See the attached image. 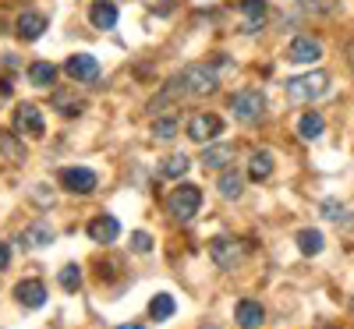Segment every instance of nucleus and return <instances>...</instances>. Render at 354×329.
Wrapping results in <instances>:
<instances>
[{
	"label": "nucleus",
	"instance_id": "obj_1",
	"mask_svg": "<svg viewBox=\"0 0 354 329\" xmlns=\"http://www.w3.org/2000/svg\"><path fill=\"white\" fill-rule=\"evenodd\" d=\"M330 88V75L326 71H305L298 78H287V96L298 100V103H312V100H322Z\"/></svg>",
	"mask_w": 354,
	"mask_h": 329
},
{
	"label": "nucleus",
	"instance_id": "obj_2",
	"mask_svg": "<svg viewBox=\"0 0 354 329\" xmlns=\"http://www.w3.org/2000/svg\"><path fill=\"white\" fill-rule=\"evenodd\" d=\"M248 252H252V245H248V241H241V237H230V234L213 237V241H209V258H213L220 269H234V265H241V262L248 258Z\"/></svg>",
	"mask_w": 354,
	"mask_h": 329
},
{
	"label": "nucleus",
	"instance_id": "obj_3",
	"mask_svg": "<svg viewBox=\"0 0 354 329\" xmlns=\"http://www.w3.org/2000/svg\"><path fill=\"white\" fill-rule=\"evenodd\" d=\"M167 209H170V216L181 220V223L195 220L198 209H202V188H195V185H177V188L167 195Z\"/></svg>",
	"mask_w": 354,
	"mask_h": 329
},
{
	"label": "nucleus",
	"instance_id": "obj_4",
	"mask_svg": "<svg viewBox=\"0 0 354 329\" xmlns=\"http://www.w3.org/2000/svg\"><path fill=\"white\" fill-rule=\"evenodd\" d=\"M181 85L185 96H213L220 88V75L213 64H192L188 71H181Z\"/></svg>",
	"mask_w": 354,
	"mask_h": 329
},
{
	"label": "nucleus",
	"instance_id": "obj_5",
	"mask_svg": "<svg viewBox=\"0 0 354 329\" xmlns=\"http://www.w3.org/2000/svg\"><path fill=\"white\" fill-rule=\"evenodd\" d=\"M262 110H266V96L255 93V88H241V93L230 100V113H234V121H241V124H255L262 117Z\"/></svg>",
	"mask_w": 354,
	"mask_h": 329
},
{
	"label": "nucleus",
	"instance_id": "obj_6",
	"mask_svg": "<svg viewBox=\"0 0 354 329\" xmlns=\"http://www.w3.org/2000/svg\"><path fill=\"white\" fill-rule=\"evenodd\" d=\"M15 131L28 135V138H43L46 124H43V110L36 103H18L15 106Z\"/></svg>",
	"mask_w": 354,
	"mask_h": 329
},
{
	"label": "nucleus",
	"instance_id": "obj_7",
	"mask_svg": "<svg viewBox=\"0 0 354 329\" xmlns=\"http://www.w3.org/2000/svg\"><path fill=\"white\" fill-rule=\"evenodd\" d=\"M57 177H61V188L71 191V195H88V191H96V173L88 170V167H64Z\"/></svg>",
	"mask_w": 354,
	"mask_h": 329
},
{
	"label": "nucleus",
	"instance_id": "obj_8",
	"mask_svg": "<svg viewBox=\"0 0 354 329\" xmlns=\"http://www.w3.org/2000/svg\"><path fill=\"white\" fill-rule=\"evenodd\" d=\"M322 57V43L312 39V36H294L290 46H287V61L290 64H315Z\"/></svg>",
	"mask_w": 354,
	"mask_h": 329
},
{
	"label": "nucleus",
	"instance_id": "obj_9",
	"mask_svg": "<svg viewBox=\"0 0 354 329\" xmlns=\"http://www.w3.org/2000/svg\"><path fill=\"white\" fill-rule=\"evenodd\" d=\"M64 75L75 82H96L100 78V61L93 53H75L64 61Z\"/></svg>",
	"mask_w": 354,
	"mask_h": 329
},
{
	"label": "nucleus",
	"instance_id": "obj_10",
	"mask_svg": "<svg viewBox=\"0 0 354 329\" xmlns=\"http://www.w3.org/2000/svg\"><path fill=\"white\" fill-rule=\"evenodd\" d=\"M220 131H223V121L216 113H195L188 121V138L192 142H213Z\"/></svg>",
	"mask_w": 354,
	"mask_h": 329
},
{
	"label": "nucleus",
	"instance_id": "obj_11",
	"mask_svg": "<svg viewBox=\"0 0 354 329\" xmlns=\"http://www.w3.org/2000/svg\"><path fill=\"white\" fill-rule=\"evenodd\" d=\"M85 234L93 237L96 245H113L117 237H121V223H117L113 216H96V220H88Z\"/></svg>",
	"mask_w": 354,
	"mask_h": 329
},
{
	"label": "nucleus",
	"instance_id": "obj_12",
	"mask_svg": "<svg viewBox=\"0 0 354 329\" xmlns=\"http://www.w3.org/2000/svg\"><path fill=\"white\" fill-rule=\"evenodd\" d=\"M238 11L245 18V25H241L245 32H259V28L266 25V15H270V4H266V0H241Z\"/></svg>",
	"mask_w": 354,
	"mask_h": 329
},
{
	"label": "nucleus",
	"instance_id": "obj_13",
	"mask_svg": "<svg viewBox=\"0 0 354 329\" xmlns=\"http://www.w3.org/2000/svg\"><path fill=\"white\" fill-rule=\"evenodd\" d=\"M15 28H18V36H21L25 43H36V39L46 32V15H39V11H25V15H18Z\"/></svg>",
	"mask_w": 354,
	"mask_h": 329
},
{
	"label": "nucleus",
	"instance_id": "obj_14",
	"mask_svg": "<svg viewBox=\"0 0 354 329\" xmlns=\"http://www.w3.org/2000/svg\"><path fill=\"white\" fill-rule=\"evenodd\" d=\"M15 297H18V305H25V308H43L46 305V287L39 280H21L15 287Z\"/></svg>",
	"mask_w": 354,
	"mask_h": 329
},
{
	"label": "nucleus",
	"instance_id": "obj_15",
	"mask_svg": "<svg viewBox=\"0 0 354 329\" xmlns=\"http://www.w3.org/2000/svg\"><path fill=\"white\" fill-rule=\"evenodd\" d=\"M234 319H238L241 329H259L266 322V308L259 301H252V297H245V301H238V308H234Z\"/></svg>",
	"mask_w": 354,
	"mask_h": 329
},
{
	"label": "nucleus",
	"instance_id": "obj_16",
	"mask_svg": "<svg viewBox=\"0 0 354 329\" xmlns=\"http://www.w3.org/2000/svg\"><path fill=\"white\" fill-rule=\"evenodd\" d=\"M50 103H53L57 113H64V117H78L85 110V100L78 93H68V88H57V93L50 96Z\"/></svg>",
	"mask_w": 354,
	"mask_h": 329
},
{
	"label": "nucleus",
	"instance_id": "obj_17",
	"mask_svg": "<svg viewBox=\"0 0 354 329\" xmlns=\"http://www.w3.org/2000/svg\"><path fill=\"white\" fill-rule=\"evenodd\" d=\"M248 173H252V181H266V177H273V153H270V149H255L252 160H248Z\"/></svg>",
	"mask_w": 354,
	"mask_h": 329
},
{
	"label": "nucleus",
	"instance_id": "obj_18",
	"mask_svg": "<svg viewBox=\"0 0 354 329\" xmlns=\"http://www.w3.org/2000/svg\"><path fill=\"white\" fill-rule=\"evenodd\" d=\"M234 160V145H223V142H216V145H209L202 153V167H209V170H220V167H227Z\"/></svg>",
	"mask_w": 354,
	"mask_h": 329
},
{
	"label": "nucleus",
	"instance_id": "obj_19",
	"mask_svg": "<svg viewBox=\"0 0 354 329\" xmlns=\"http://www.w3.org/2000/svg\"><path fill=\"white\" fill-rule=\"evenodd\" d=\"M21 248H43V245H50L53 241V230L46 227V223H32L28 230H21Z\"/></svg>",
	"mask_w": 354,
	"mask_h": 329
},
{
	"label": "nucleus",
	"instance_id": "obj_20",
	"mask_svg": "<svg viewBox=\"0 0 354 329\" xmlns=\"http://www.w3.org/2000/svg\"><path fill=\"white\" fill-rule=\"evenodd\" d=\"M0 156H8L11 163H21V160H25L21 138H18L15 131H8V128H0Z\"/></svg>",
	"mask_w": 354,
	"mask_h": 329
},
{
	"label": "nucleus",
	"instance_id": "obj_21",
	"mask_svg": "<svg viewBox=\"0 0 354 329\" xmlns=\"http://www.w3.org/2000/svg\"><path fill=\"white\" fill-rule=\"evenodd\" d=\"M88 21H93L96 28H113L117 25V8L110 4V0H96L93 11H88Z\"/></svg>",
	"mask_w": 354,
	"mask_h": 329
},
{
	"label": "nucleus",
	"instance_id": "obj_22",
	"mask_svg": "<svg viewBox=\"0 0 354 329\" xmlns=\"http://www.w3.org/2000/svg\"><path fill=\"white\" fill-rule=\"evenodd\" d=\"M322 131H326V121H322L319 113H301V117H298V135H301L305 142H315Z\"/></svg>",
	"mask_w": 354,
	"mask_h": 329
},
{
	"label": "nucleus",
	"instance_id": "obj_23",
	"mask_svg": "<svg viewBox=\"0 0 354 329\" xmlns=\"http://www.w3.org/2000/svg\"><path fill=\"white\" fill-rule=\"evenodd\" d=\"M216 191H220L223 198H241V191H245V181H241V173H234V170H223V173H220V181H216Z\"/></svg>",
	"mask_w": 354,
	"mask_h": 329
},
{
	"label": "nucleus",
	"instance_id": "obj_24",
	"mask_svg": "<svg viewBox=\"0 0 354 329\" xmlns=\"http://www.w3.org/2000/svg\"><path fill=\"white\" fill-rule=\"evenodd\" d=\"M174 312H177V305H174L170 294H156L153 301H149V319H156V322H167Z\"/></svg>",
	"mask_w": 354,
	"mask_h": 329
},
{
	"label": "nucleus",
	"instance_id": "obj_25",
	"mask_svg": "<svg viewBox=\"0 0 354 329\" xmlns=\"http://www.w3.org/2000/svg\"><path fill=\"white\" fill-rule=\"evenodd\" d=\"M53 78H57V64L36 61L32 68H28V82H32V85H39V88H46V85H50Z\"/></svg>",
	"mask_w": 354,
	"mask_h": 329
},
{
	"label": "nucleus",
	"instance_id": "obj_26",
	"mask_svg": "<svg viewBox=\"0 0 354 329\" xmlns=\"http://www.w3.org/2000/svg\"><path fill=\"white\" fill-rule=\"evenodd\" d=\"M298 248H301V255H319L322 252V234L312 230V227L298 230Z\"/></svg>",
	"mask_w": 354,
	"mask_h": 329
},
{
	"label": "nucleus",
	"instance_id": "obj_27",
	"mask_svg": "<svg viewBox=\"0 0 354 329\" xmlns=\"http://www.w3.org/2000/svg\"><path fill=\"white\" fill-rule=\"evenodd\" d=\"M153 135H156V138H163V142H170V138L177 135V117H174V113L156 117V121H153Z\"/></svg>",
	"mask_w": 354,
	"mask_h": 329
},
{
	"label": "nucleus",
	"instance_id": "obj_28",
	"mask_svg": "<svg viewBox=\"0 0 354 329\" xmlns=\"http://www.w3.org/2000/svg\"><path fill=\"white\" fill-rule=\"evenodd\" d=\"M57 283H61L64 290H78V283H82V269H78L75 262H68L61 273H57Z\"/></svg>",
	"mask_w": 354,
	"mask_h": 329
},
{
	"label": "nucleus",
	"instance_id": "obj_29",
	"mask_svg": "<svg viewBox=\"0 0 354 329\" xmlns=\"http://www.w3.org/2000/svg\"><path fill=\"white\" fill-rule=\"evenodd\" d=\"M167 177H185L188 173V156H181V153H174V156H167L163 160V167H160Z\"/></svg>",
	"mask_w": 354,
	"mask_h": 329
},
{
	"label": "nucleus",
	"instance_id": "obj_30",
	"mask_svg": "<svg viewBox=\"0 0 354 329\" xmlns=\"http://www.w3.org/2000/svg\"><path fill=\"white\" fill-rule=\"evenodd\" d=\"M322 216H326V220H333V223H340V220H347V209H344V202H337V198H326V202H322Z\"/></svg>",
	"mask_w": 354,
	"mask_h": 329
},
{
	"label": "nucleus",
	"instance_id": "obj_31",
	"mask_svg": "<svg viewBox=\"0 0 354 329\" xmlns=\"http://www.w3.org/2000/svg\"><path fill=\"white\" fill-rule=\"evenodd\" d=\"M153 248V237L145 234V230H138L135 237H131V252H149Z\"/></svg>",
	"mask_w": 354,
	"mask_h": 329
},
{
	"label": "nucleus",
	"instance_id": "obj_32",
	"mask_svg": "<svg viewBox=\"0 0 354 329\" xmlns=\"http://www.w3.org/2000/svg\"><path fill=\"white\" fill-rule=\"evenodd\" d=\"M8 262H11V248L0 241V269H8Z\"/></svg>",
	"mask_w": 354,
	"mask_h": 329
},
{
	"label": "nucleus",
	"instance_id": "obj_33",
	"mask_svg": "<svg viewBox=\"0 0 354 329\" xmlns=\"http://www.w3.org/2000/svg\"><path fill=\"white\" fill-rule=\"evenodd\" d=\"M347 64H351V71H354V39L347 43Z\"/></svg>",
	"mask_w": 354,
	"mask_h": 329
},
{
	"label": "nucleus",
	"instance_id": "obj_34",
	"mask_svg": "<svg viewBox=\"0 0 354 329\" xmlns=\"http://www.w3.org/2000/svg\"><path fill=\"white\" fill-rule=\"evenodd\" d=\"M117 329H142V322H124V326H117Z\"/></svg>",
	"mask_w": 354,
	"mask_h": 329
},
{
	"label": "nucleus",
	"instance_id": "obj_35",
	"mask_svg": "<svg viewBox=\"0 0 354 329\" xmlns=\"http://www.w3.org/2000/svg\"><path fill=\"white\" fill-rule=\"evenodd\" d=\"M202 329H216V326H202Z\"/></svg>",
	"mask_w": 354,
	"mask_h": 329
}]
</instances>
